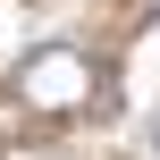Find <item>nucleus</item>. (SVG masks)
Listing matches in <instances>:
<instances>
[{
  "label": "nucleus",
  "instance_id": "1",
  "mask_svg": "<svg viewBox=\"0 0 160 160\" xmlns=\"http://www.w3.org/2000/svg\"><path fill=\"white\" fill-rule=\"evenodd\" d=\"M8 84H17V101H25V110H42V118H76V110H93V93H101L93 59H84V51H68V42L25 51Z\"/></svg>",
  "mask_w": 160,
  "mask_h": 160
}]
</instances>
